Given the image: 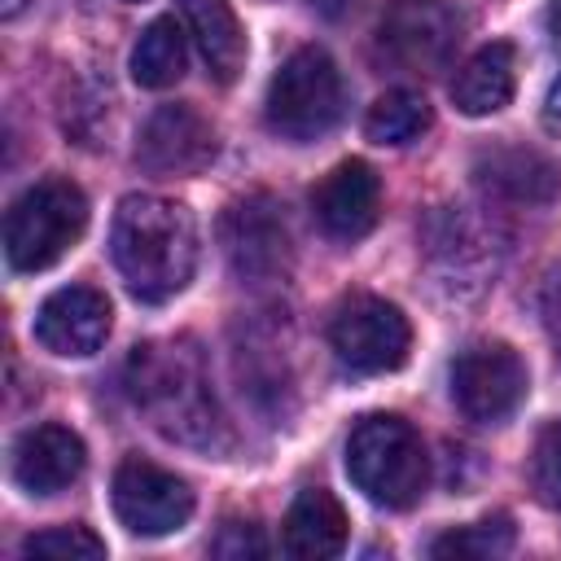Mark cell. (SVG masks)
Returning a JSON list of instances; mask_svg holds the SVG:
<instances>
[{
	"label": "cell",
	"instance_id": "obj_6",
	"mask_svg": "<svg viewBox=\"0 0 561 561\" xmlns=\"http://www.w3.org/2000/svg\"><path fill=\"white\" fill-rule=\"evenodd\" d=\"M329 346L351 373H394L412 351V324L394 302L355 294L333 311Z\"/></svg>",
	"mask_w": 561,
	"mask_h": 561
},
{
	"label": "cell",
	"instance_id": "obj_3",
	"mask_svg": "<svg viewBox=\"0 0 561 561\" xmlns=\"http://www.w3.org/2000/svg\"><path fill=\"white\" fill-rule=\"evenodd\" d=\"M346 473L364 500L381 508H412L430 486V456L403 416L373 412L346 438Z\"/></svg>",
	"mask_w": 561,
	"mask_h": 561
},
{
	"label": "cell",
	"instance_id": "obj_18",
	"mask_svg": "<svg viewBox=\"0 0 561 561\" xmlns=\"http://www.w3.org/2000/svg\"><path fill=\"white\" fill-rule=\"evenodd\" d=\"M193 48L202 53L215 83H232L245 66V31L228 0H175Z\"/></svg>",
	"mask_w": 561,
	"mask_h": 561
},
{
	"label": "cell",
	"instance_id": "obj_5",
	"mask_svg": "<svg viewBox=\"0 0 561 561\" xmlns=\"http://www.w3.org/2000/svg\"><path fill=\"white\" fill-rule=\"evenodd\" d=\"M83 188L70 180H39L4 215V259L13 272H44L83 237Z\"/></svg>",
	"mask_w": 561,
	"mask_h": 561
},
{
	"label": "cell",
	"instance_id": "obj_15",
	"mask_svg": "<svg viewBox=\"0 0 561 561\" xmlns=\"http://www.w3.org/2000/svg\"><path fill=\"white\" fill-rule=\"evenodd\" d=\"M473 180L500 197V202H517V206H543L557 197L561 188V171L557 162H548L539 149L526 145H495L482 149L473 162Z\"/></svg>",
	"mask_w": 561,
	"mask_h": 561
},
{
	"label": "cell",
	"instance_id": "obj_10",
	"mask_svg": "<svg viewBox=\"0 0 561 561\" xmlns=\"http://www.w3.org/2000/svg\"><path fill=\"white\" fill-rule=\"evenodd\" d=\"M456 13L447 0H390L377 22V57L403 75H425L456 48Z\"/></svg>",
	"mask_w": 561,
	"mask_h": 561
},
{
	"label": "cell",
	"instance_id": "obj_11",
	"mask_svg": "<svg viewBox=\"0 0 561 561\" xmlns=\"http://www.w3.org/2000/svg\"><path fill=\"white\" fill-rule=\"evenodd\" d=\"M215 127L193 105H158L136 136V167L149 175H197L215 162Z\"/></svg>",
	"mask_w": 561,
	"mask_h": 561
},
{
	"label": "cell",
	"instance_id": "obj_26",
	"mask_svg": "<svg viewBox=\"0 0 561 561\" xmlns=\"http://www.w3.org/2000/svg\"><path fill=\"white\" fill-rule=\"evenodd\" d=\"M543 123H548V127H561V75L552 79V88H548V96H543Z\"/></svg>",
	"mask_w": 561,
	"mask_h": 561
},
{
	"label": "cell",
	"instance_id": "obj_13",
	"mask_svg": "<svg viewBox=\"0 0 561 561\" xmlns=\"http://www.w3.org/2000/svg\"><path fill=\"white\" fill-rule=\"evenodd\" d=\"M311 210L316 224L333 241H359L373 232L381 215V180L364 158L337 162L316 188H311Z\"/></svg>",
	"mask_w": 561,
	"mask_h": 561
},
{
	"label": "cell",
	"instance_id": "obj_7",
	"mask_svg": "<svg viewBox=\"0 0 561 561\" xmlns=\"http://www.w3.org/2000/svg\"><path fill=\"white\" fill-rule=\"evenodd\" d=\"M530 390V373L522 355L504 342H478L456 355L451 364V399L478 425L508 421Z\"/></svg>",
	"mask_w": 561,
	"mask_h": 561
},
{
	"label": "cell",
	"instance_id": "obj_2",
	"mask_svg": "<svg viewBox=\"0 0 561 561\" xmlns=\"http://www.w3.org/2000/svg\"><path fill=\"white\" fill-rule=\"evenodd\" d=\"M110 259L136 302H167L193 280L197 224L171 197L127 193L110 224Z\"/></svg>",
	"mask_w": 561,
	"mask_h": 561
},
{
	"label": "cell",
	"instance_id": "obj_9",
	"mask_svg": "<svg viewBox=\"0 0 561 561\" xmlns=\"http://www.w3.org/2000/svg\"><path fill=\"white\" fill-rule=\"evenodd\" d=\"M110 500H114L118 522L131 535H140V539L175 535L193 517V491H188V482L180 473L153 465V460H140V456H127L114 469Z\"/></svg>",
	"mask_w": 561,
	"mask_h": 561
},
{
	"label": "cell",
	"instance_id": "obj_24",
	"mask_svg": "<svg viewBox=\"0 0 561 561\" xmlns=\"http://www.w3.org/2000/svg\"><path fill=\"white\" fill-rule=\"evenodd\" d=\"M530 482H535L539 500L561 513V416H557L552 425H543V434H539V443H535Z\"/></svg>",
	"mask_w": 561,
	"mask_h": 561
},
{
	"label": "cell",
	"instance_id": "obj_8",
	"mask_svg": "<svg viewBox=\"0 0 561 561\" xmlns=\"http://www.w3.org/2000/svg\"><path fill=\"white\" fill-rule=\"evenodd\" d=\"M219 245L228 267L250 285H272L289 272V228L280 219V206L267 193H250L232 202L219 219Z\"/></svg>",
	"mask_w": 561,
	"mask_h": 561
},
{
	"label": "cell",
	"instance_id": "obj_28",
	"mask_svg": "<svg viewBox=\"0 0 561 561\" xmlns=\"http://www.w3.org/2000/svg\"><path fill=\"white\" fill-rule=\"evenodd\" d=\"M548 26H552V39H557V48H561V0H552V9H548Z\"/></svg>",
	"mask_w": 561,
	"mask_h": 561
},
{
	"label": "cell",
	"instance_id": "obj_16",
	"mask_svg": "<svg viewBox=\"0 0 561 561\" xmlns=\"http://www.w3.org/2000/svg\"><path fill=\"white\" fill-rule=\"evenodd\" d=\"M491 245H495L491 232H486L465 206H451V210L434 215V219H430V232H425L430 263H434L438 276L451 280V285H460V280H469L473 289L486 285L482 276H486V267H495V263H491Z\"/></svg>",
	"mask_w": 561,
	"mask_h": 561
},
{
	"label": "cell",
	"instance_id": "obj_17",
	"mask_svg": "<svg viewBox=\"0 0 561 561\" xmlns=\"http://www.w3.org/2000/svg\"><path fill=\"white\" fill-rule=\"evenodd\" d=\"M346 508L324 491V486H307L294 495L285 522H280V543L289 557L302 561H329L346 548Z\"/></svg>",
	"mask_w": 561,
	"mask_h": 561
},
{
	"label": "cell",
	"instance_id": "obj_14",
	"mask_svg": "<svg viewBox=\"0 0 561 561\" xmlns=\"http://www.w3.org/2000/svg\"><path fill=\"white\" fill-rule=\"evenodd\" d=\"M88 465V451H83V438L70 430V425H31L18 447H13V482L26 491V495H57L66 491L70 482H79Z\"/></svg>",
	"mask_w": 561,
	"mask_h": 561
},
{
	"label": "cell",
	"instance_id": "obj_1",
	"mask_svg": "<svg viewBox=\"0 0 561 561\" xmlns=\"http://www.w3.org/2000/svg\"><path fill=\"white\" fill-rule=\"evenodd\" d=\"M127 394L145 412V421L171 443H184L197 451L232 447L206 364L188 337L140 342L127 355Z\"/></svg>",
	"mask_w": 561,
	"mask_h": 561
},
{
	"label": "cell",
	"instance_id": "obj_4",
	"mask_svg": "<svg viewBox=\"0 0 561 561\" xmlns=\"http://www.w3.org/2000/svg\"><path fill=\"white\" fill-rule=\"evenodd\" d=\"M342 110H346L342 70L316 44L289 53L280 61V70L272 75L267 96H263V123H267V131L280 136V140H289V145H311L320 136H329L337 127Z\"/></svg>",
	"mask_w": 561,
	"mask_h": 561
},
{
	"label": "cell",
	"instance_id": "obj_22",
	"mask_svg": "<svg viewBox=\"0 0 561 561\" xmlns=\"http://www.w3.org/2000/svg\"><path fill=\"white\" fill-rule=\"evenodd\" d=\"M513 539H517L513 522L504 513H495V517H482V522H469V526L438 535L430 543V552L443 561H491V557L513 552Z\"/></svg>",
	"mask_w": 561,
	"mask_h": 561
},
{
	"label": "cell",
	"instance_id": "obj_20",
	"mask_svg": "<svg viewBox=\"0 0 561 561\" xmlns=\"http://www.w3.org/2000/svg\"><path fill=\"white\" fill-rule=\"evenodd\" d=\"M184 66H188V31L175 18H153L131 48V79L149 92H162L184 79Z\"/></svg>",
	"mask_w": 561,
	"mask_h": 561
},
{
	"label": "cell",
	"instance_id": "obj_25",
	"mask_svg": "<svg viewBox=\"0 0 561 561\" xmlns=\"http://www.w3.org/2000/svg\"><path fill=\"white\" fill-rule=\"evenodd\" d=\"M210 552L215 557H228V561H245V557H263L267 543H263V535H259L254 522H228L219 530V539L210 543Z\"/></svg>",
	"mask_w": 561,
	"mask_h": 561
},
{
	"label": "cell",
	"instance_id": "obj_27",
	"mask_svg": "<svg viewBox=\"0 0 561 561\" xmlns=\"http://www.w3.org/2000/svg\"><path fill=\"white\" fill-rule=\"evenodd\" d=\"M307 4H311L320 18H342V13L351 9V0H307Z\"/></svg>",
	"mask_w": 561,
	"mask_h": 561
},
{
	"label": "cell",
	"instance_id": "obj_23",
	"mask_svg": "<svg viewBox=\"0 0 561 561\" xmlns=\"http://www.w3.org/2000/svg\"><path fill=\"white\" fill-rule=\"evenodd\" d=\"M22 557H57V561H101L105 539H96L88 526H53L35 530L22 543Z\"/></svg>",
	"mask_w": 561,
	"mask_h": 561
},
{
	"label": "cell",
	"instance_id": "obj_21",
	"mask_svg": "<svg viewBox=\"0 0 561 561\" xmlns=\"http://www.w3.org/2000/svg\"><path fill=\"white\" fill-rule=\"evenodd\" d=\"M434 114H430V101L412 88H390L373 101L368 118H364V136L373 145H412L430 131Z\"/></svg>",
	"mask_w": 561,
	"mask_h": 561
},
{
	"label": "cell",
	"instance_id": "obj_12",
	"mask_svg": "<svg viewBox=\"0 0 561 561\" xmlns=\"http://www.w3.org/2000/svg\"><path fill=\"white\" fill-rule=\"evenodd\" d=\"M110 298L92 285L53 289L35 311V342L61 359H88L110 337Z\"/></svg>",
	"mask_w": 561,
	"mask_h": 561
},
{
	"label": "cell",
	"instance_id": "obj_19",
	"mask_svg": "<svg viewBox=\"0 0 561 561\" xmlns=\"http://www.w3.org/2000/svg\"><path fill=\"white\" fill-rule=\"evenodd\" d=\"M517 92V48L508 39L482 44L451 79V101L469 118L500 114Z\"/></svg>",
	"mask_w": 561,
	"mask_h": 561
}]
</instances>
